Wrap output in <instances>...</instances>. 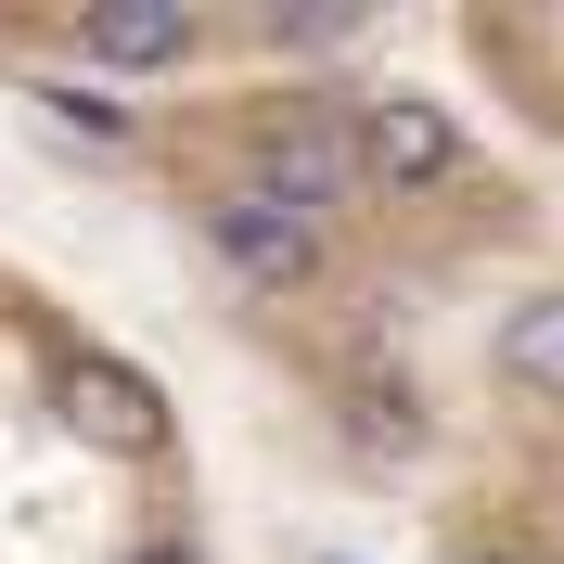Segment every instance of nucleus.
Masks as SVG:
<instances>
[{
	"instance_id": "1",
	"label": "nucleus",
	"mask_w": 564,
	"mask_h": 564,
	"mask_svg": "<svg viewBox=\"0 0 564 564\" xmlns=\"http://www.w3.org/2000/svg\"><path fill=\"white\" fill-rule=\"evenodd\" d=\"M206 245L231 257L257 295H295V282H321V218H308V206H282V193H257V180H231V193L206 206Z\"/></svg>"
},
{
	"instance_id": "2",
	"label": "nucleus",
	"mask_w": 564,
	"mask_h": 564,
	"mask_svg": "<svg viewBox=\"0 0 564 564\" xmlns=\"http://www.w3.org/2000/svg\"><path fill=\"white\" fill-rule=\"evenodd\" d=\"M359 129H334V116H308V104H282V116H257V193H282V206H347L359 193Z\"/></svg>"
},
{
	"instance_id": "3",
	"label": "nucleus",
	"mask_w": 564,
	"mask_h": 564,
	"mask_svg": "<svg viewBox=\"0 0 564 564\" xmlns=\"http://www.w3.org/2000/svg\"><path fill=\"white\" fill-rule=\"evenodd\" d=\"M359 167L398 180V193L462 180V129H449V104H423V90H372V104H359Z\"/></svg>"
},
{
	"instance_id": "4",
	"label": "nucleus",
	"mask_w": 564,
	"mask_h": 564,
	"mask_svg": "<svg viewBox=\"0 0 564 564\" xmlns=\"http://www.w3.org/2000/svg\"><path fill=\"white\" fill-rule=\"evenodd\" d=\"M77 423H90V436H104V449H129V462H154V449H167V398H154V386H141V372H129V359H77Z\"/></svg>"
},
{
	"instance_id": "5",
	"label": "nucleus",
	"mask_w": 564,
	"mask_h": 564,
	"mask_svg": "<svg viewBox=\"0 0 564 564\" xmlns=\"http://www.w3.org/2000/svg\"><path fill=\"white\" fill-rule=\"evenodd\" d=\"M77 52H90V65H180V52H193V13H167V0H116V13L77 26Z\"/></svg>"
},
{
	"instance_id": "6",
	"label": "nucleus",
	"mask_w": 564,
	"mask_h": 564,
	"mask_svg": "<svg viewBox=\"0 0 564 564\" xmlns=\"http://www.w3.org/2000/svg\"><path fill=\"white\" fill-rule=\"evenodd\" d=\"M500 386L564 398V295H552V308H513V321H500Z\"/></svg>"
},
{
	"instance_id": "7",
	"label": "nucleus",
	"mask_w": 564,
	"mask_h": 564,
	"mask_svg": "<svg viewBox=\"0 0 564 564\" xmlns=\"http://www.w3.org/2000/svg\"><path fill=\"white\" fill-rule=\"evenodd\" d=\"M52 116L90 129V141H129V104H104V90H52Z\"/></svg>"
},
{
	"instance_id": "8",
	"label": "nucleus",
	"mask_w": 564,
	"mask_h": 564,
	"mask_svg": "<svg viewBox=\"0 0 564 564\" xmlns=\"http://www.w3.org/2000/svg\"><path fill=\"white\" fill-rule=\"evenodd\" d=\"M129 564H193V539H141V552Z\"/></svg>"
},
{
	"instance_id": "9",
	"label": "nucleus",
	"mask_w": 564,
	"mask_h": 564,
	"mask_svg": "<svg viewBox=\"0 0 564 564\" xmlns=\"http://www.w3.org/2000/svg\"><path fill=\"white\" fill-rule=\"evenodd\" d=\"M462 564H513V552H462Z\"/></svg>"
},
{
	"instance_id": "10",
	"label": "nucleus",
	"mask_w": 564,
	"mask_h": 564,
	"mask_svg": "<svg viewBox=\"0 0 564 564\" xmlns=\"http://www.w3.org/2000/svg\"><path fill=\"white\" fill-rule=\"evenodd\" d=\"M321 564H347V552H321Z\"/></svg>"
}]
</instances>
